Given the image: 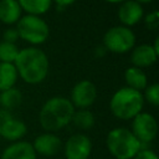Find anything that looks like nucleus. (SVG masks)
<instances>
[{
  "instance_id": "nucleus-1",
  "label": "nucleus",
  "mask_w": 159,
  "mask_h": 159,
  "mask_svg": "<svg viewBox=\"0 0 159 159\" xmlns=\"http://www.w3.org/2000/svg\"><path fill=\"white\" fill-rule=\"evenodd\" d=\"M15 68L27 83H40L48 72V60L43 51L36 47H26L19 51Z\"/></svg>"
},
{
  "instance_id": "nucleus-2",
  "label": "nucleus",
  "mask_w": 159,
  "mask_h": 159,
  "mask_svg": "<svg viewBox=\"0 0 159 159\" xmlns=\"http://www.w3.org/2000/svg\"><path fill=\"white\" fill-rule=\"evenodd\" d=\"M73 112L75 107L68 98L52 97L45 102L40 111V124L48 133L60 130L71 122Z\"/></svg>"
},
{
  "instance_id": "nucleus-3",
  "label": "nucleus",
  "mask_w": 159,
  "mask_h": 159,
  "mask_svg": "<svg viewBox=\"0 0 159 159\" xmlns=\"http://www.w3.org/2000/svg\"><path fill=\"white\" fill-rule=\"evenodd\" d=\"M144 104L143 94L130 87H122L111 98L109 108L119 119H133L142 112Z\"/></svg>"
},
{
  "instance_id": "nucleus-4",
  "label": "nucleus",
  "mask_w": 159,
  "mask_h": 159,
  "mask_svg": "<svg viewBox=\"0 0 159 159\" xmlns=\"http://www.w3.org/2000/svg\"><path fill=\"white\" fill-rule=\"evenodd\" d=\"M109 153L116 159H133L140 150V142L127 128L112 129L106 139Z\"/></svg>"
},
{
  "instance_id": "nucleus-5",
  "label": "nucleus",
  "mask_w": 159,
  "mask_h": 159,
  "mask_svg": "<svg viewBox=\"0 0 159 159\" xmlns=\"http://www.w3.org/2000/svg\"><path fill=\"white\" fill-rule=\"evenodd\" d=\"M17 34L30 43H42L50 35L48 25L36 15H25L17 21Z\"/></svg>"
},
{
  "instance_id": "nucleus-6",
  "label": "nucleus",
  "mask_w": 159,
  "mask_h": 159,
  "mask_svg": "<svg viewBox=\"0 0 159 159\" xmlns=\"http://www.w3.org/2000/svg\"><path fill=\"white\" fill-rule=\"evenodd\" d=\"M135 42V35L127 26H114L107 30L103 36V46L116 53L129 51Z\"/></svg>"
},
{
  "instance_id": "nucleus-7",
  "label": "nucleus",
  "mask_w": 159,
  "mask_h": 159,
  "mask_svg": "<svg viewBox=\"0 0 159 159\" xmlns=\"http://www.w3.org/2000/svg\"><path fill=\"white\" fill-rule=\"evenodd\" d=\"M134 137L140 142L142 145L150 143L158 132V124L155 118L145 112H140L133 118L132 130Z\"/></svg>"
},
{
  "instance_id": "nucleus-8",
  "label": "nucleus",
  "mask_w": 159,
  "mask_h": 159,
  "mask_svg": "<svg viewBox=\"0 0 159 159\" xmlns=\"http://www.w3.org/2000/svg\"><path fill=\"white\" fill-rule=\"evenodd\" d=\"M66 159H88L92 152V142L86 134L71 135L63 147Z\"/></svg>"
},
{
  "instance_id": "nucleus-9",
  "label": "nucleus",
  "mask_w": 159,
  "mask_h": 159,
  "mask_svg": "<svg viewBox=\"0 0 159 159\" xmlns=\"http://www.w3.org/2000/svg\"><path fill=\"white\" fill-rule=\"evenodd\" d=\"M96 97H97L96 86L91 81L83 80L76 83L75 87L72 88L71 103L73 104V107H77L80 109H86L87 107L93 104Z\"/></svg>"
},
{
  "instance_id": "nucleus-10",
  "label": "nucleus",
  "mask_w": 159,
  "mask_h": 159,
  "mask_svg": "<svg viewBox=\"0 0 159 159\" xmlns=\"http://www.w3.org/2000/svg\"><path fill=\"white\" fill-rule=\"evenodd\" d=\"M32 147L36 154H40L43 157H53L61 150L62 142L56 134L43 133L35 138Z\"/></svg>"
},
{
  "instance_id": "nucleus-11",
  "label": "nucleus",
  "mask_w": 159,
  "mask_h": 159,
  "mask_svg": "<svg viewBox=\"0 0 159 159\" xmlns=\"http://www.w3.org/2000/svg\"><path fill=\"white\" fill-rule=\"evenodd\" d=\"M36 155L31 143L17 140L4 149L1 159H36Z\"/></svg>"
},
{
  "instance_id": "nucleus-12",
  "label": "nucleus",
  "mask_w": 159,
  "mask_h": 159,
  "mask_svg": "<svg viewBox=\"0 0 159 159\" xmlns=\"http://www.w3.org/2000/svg\"><path fill=\"white\" fill-rule=\"evenodd\" d=\"M143 16V7L139 2L134 0H125L118 10V17L119 20L128 26H132L137 24Z\"/></svg>"
},
{
  "instance_id": "nucleus-13",
  "label": "nucleus",
  "mask_w": 159,
  "mask_h": 159,
  "mask_svg": "<svg viewBox=\"0 0 159 159\" xmlns=\"http://www.w3.org/2000/svg\"><path fill=\"white\" fill-rule=\"evenodd\" d=\"M157 57H158V53L155 52L153 46L143 43V45L137 46L132 51L130 61L133 62L134 67L140 68V67H147V66L153 65L157 61Z\"/></svg>"
},
{
  "instance_id": "nucleus-14",
  "label": "nucleus",
  "mask_w": 159,
  "mask_h": 159,
  "mask_svg": "<svg viewBox=\"0 0 159 159\" xmlns=\"http://www.w3.org/2000/svg\"><path fill=\"white\" fill-rule=\"evenodd\" d=\"M26 124L22 120L14 117L0 124V135L7 140L17 142L26 134Z\"/></svg>"
},
{
  "instance_id": "nucleus-15",
  "label": "nucleus",
  "mask_w": 159,
  "mask_h": 159,
  "mask_svg": "<svg viewBox=\"0 0 159 159\" xmlns=\"http://www.w3.org/2000/svg\"><path fill=\"white\" fill-rule=\"evenodd\" d=\"M21 16V7L17 0L0 1V20L5 24H14Z\"/></svg>"
},
{
  "instance_id": "nucleus-16",
  "label": "nucleus",
  "mask_w": 159,
  "mask_h": 159,
  "mask_svg": "<svg viewBox=\"0 0 159 159\" xmlns=\"http://www.w3.org/2000/svg\"><path fill=\"white\" fill-rule=\"evenodd\" d=\"M124 78H125V82H127V87H130L133 89H137L140 92V89H145L147 87V83H148V80H147V76L145 73L138 68V67H128L124 72Z\"/></svg>"
},
{
  "instance_id": "nucleus-17",
  "label": "nucleus",
  "mask_w": 159,
  "mask_h": 159,
  "mask_svg": "<svg viewBox=\"0 0 159 159\" xmlns=\"http://www.w3.org/2000/svg\"><path fill=\"white\" fill-rule=\"evenodd\" d=\"M17 80V71L14 63L0 62V91L14 87Z\"/></svg>"
},
{
  "instance_id": "nucleus-18",
  "label": "nucleus",
  "mask_w": 159,
  "mask_h": 159,
  "mask_svg": "<svg viewBox=\"0 0 159 159\" xmlns=\"http://www.w3.org/2000/svg\"><path fill=\"white\" fill-rule=\"evenodd\" d=\"M21 101H22V94L15 87L1 91L0 93V106L4 109H7V111L14 109L21 104Z\"/></svg>"
},
{
  "instance_id": "nucleus-19",
  "label": "nucleus",
  "mask_w": 159,
  "mask_h": 159,
  "mask_svg": "<svg viewBox=\"0 0 159 159\" xmlns=\"http://www.w3.org/2000/svg\"><path fill=\"white\" fill-rule=\"evenodd\" d=\"M51 1L52 0H17L21 9L36 16L46 12L51 6Z\"/></svg>"
},
{
  "instance_id": "nucleus-20",
  "label": "nucleus",
  "mask_w": 159,
  "mask_h": 159,
  "mask_svg": "<svg viewBox=\"0 0 159 159\" xmlns=\"http://www.w3.org/2000/svg\"><path fill=\"white\" fill-rule=\"evenodd\" d=\"M71 122L80 129H89L94 125V116L88 109H78L73 112Z\"/></svg>"
},
{
  "instance_id": "nucleus-21",
  "label": "nucleus",
  "mask_w": 159,
  "mask_h": 159,
  "mask_svg": "<svg viewBox=\"0 0 159 159\" xmlns=\"http://www.w3.org/2000/svg\"><path fill=\"white\" fill-rule=\"evenodd\" d=\"M19 51L20 50L15 43L1 41L0 42V62H6V63L15 62L19 55Z\"/></svg>"
},
{
  "instance_id": "nucleus-22",
  "label": "nucleus",
  "mask_w": 159,
  "mask_h": 159,
  "mask_svg": "<svg viewBox=\"0 0 159 159\" xmlns=\"http://www.w3.org/2000/svg\"><path fill=\"white\" fill-rule=\"evenodd\" d=\"M143 98H145L150 104L158 106L159 104V86H158V83H153L150 86H147Z\"/></svg>"
},
{
  "instance_id": "nucleus-23",
  "label": "nucleus",
  "mask_w": 159,
  "mask_h": 159,
  "mask_svg": "<svg viewBox=\"0 0 159 159\" xmlns=\"http://www.w3.org/2000/svg\"><path fill=\"white\" fill-rule=\"evenodd\" d=\"M145 26L150 30H155L159 25V12L155 10V11H152L149 12L147 16H145Z\"/></svg>"
},
{
  "instance_id": "nucleus-24",
  "label": "nucleus",
  "mask_w": 159,
  "mask_h": 159,
  "mask_svg": "<svg viewBox=\"0 0 159 159\" xmlns=\"http://www.w3.org/2000/svg\"><path fill=\"white\" fill-rule=\"evenodd\" d=\"M133 159H158V157H157V154H155L153 150H150V149H148V148H142V149L134 155Z\"/></svg>"
},
{
  "instance_id": "nucleus-25",
  "label": "nucleus",
  "mask_w": 159,
  "mask_h": 159,
  "mask_svg": "<svg viewBox=\"0 0 159 159\" xmlns=\"http://www.w3.org/2000/svg\"><path fill=\"white\" fill-rule=\"evenodd\" d=\"M19 39V34H17V30L16 29H6L5 32H4V41L6 42H11V43H15V41Z\"/></svg>"
},
{
  "instance_id": "nucleus-26",
  "label": "nucleus",
  "mask_w": 159,
  "mask_h": 159,
  "mask_svg": "<svg viewBox=\"0 0 159 159\" xmlns=\"http://www.w3.org/2000/svg\"><path fill=\"white\" fill-rule=\"evenodd\" d=\"M56 1V4H57V6H67V5H70V4H72V2H75L76 0H55Z\"/></svg>"
},
{
  "instance_id": "nucleus-27",
  "label": "nucleus",
  "mask_w": 159,
  "mask_h": 159,
  "mask_svg": "<svg viewBox=\"0 0 159 159\" xmlns=\"http://www.w3.org/2000/svg\"><path fill=\"white\" fill-rule=\"evenodd\" d=\"M106 51H107V50H106L104 46H98V47L96 48V55H97V56H103V55L106 53Z\"/></svg>"
},
{
  "instance_id": "nucleus-28",
  "label": "nucleus",
  "mask_w": 159,
  "mask_h": 159,
  "mask_svg": "<svg viewBox=\"0 0 159 159\" xmlns=\"http://www.w3.org/2000/svg\"><path fill=\"white\" fill-rule=\"evenodd\" d=\"M134 1H137V2H148V1H152V0H134Z\"/></svg>"
},
{
  "instance_id": "nucleus-29",
  "label": "nucleus",
  "mask_w": 159,
  "mask_h": 159,
  "mask_svg": "<svg viewBox=\"0 0 159 159\" xmlns=\"http://www.w3.org/2000/svg\"><path fill=\"white\" fill-rule=\"evenodd\" d=\"M106 1H108V2H120L123 0H106Z\"/></svg>"
}]
</instances>
